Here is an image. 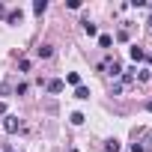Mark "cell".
I'll return each instance as SVG.
<instances>
[{
	"label": "cell",
	"instance_id": "obj_4",
	"mask_svg": "<svg viewBox=\"0 0 152 152\" xmlns=\"http://www.w3.org/2000/svg\"><path fill=\"white\" fill-rule=\"evenodd\" d=\"M21 18H24V12H21V9H12V12L6 15V21H9V24H21Z\"/></svg>",
	"mask_w": 152,
	"mask_h": 152
},
{
	"label": "cell",
	"instance_id": "obj_14",
	"mask_svg": "<svg viewBox=\"0 0 152 152\" xmlns=\"http://www.w3.org/2000/svg\"><path fill=\"white\" fill-rule=\"evenodd\" d=\"M0 116H6V104L3 102H0Z\"/></svg>",
	"mask_w": 152,
	"mask_h": 152
},
{
	"label": "cell",
	"instance_id": "obj_18",
	"mask_svg": "<svg viewBox=\"0 0 152 152\" xmlns=\"http://www.w3.org/2000/svg\"><path fill=\"white\" fill-rule=\"evenodd\" d=\"M72 152H78V149H72Z\"/></svg>",
	"mask_w": 152,
	"mask_h": 152
},
{
	"label": "cell",
	"instance_id": "obj_2",
	"mask_svg": "<svg viewBox=\"0 0 152 152\" xmlns=\"http://www.w3.org/2000/svg\"><path fill=\"white\" fill-rule=\"evenodd\" d=\"M128 54H131V60H134V63H140V60H146V51H143L140 45H131V51H128Z\"/></svg>",
	"mask_w": 152,
	"mask_h": 152
},
{
	"label": "cell",
	"instance_id": "obj_12",
	"mask_svg": "<svg viewBox=\"0 0 152 152\" xmlns=\"http://www.w3.org/2000/svg\"><path fill=\"white\" fill-rule=\"evenodd\" d=\"M99 45H102V48H110L113 39H110V36H99Z\"/></svg>",
	"mask_w": 152,
	"mask_h": 152
},
{
	"label": "cell",
	"instance_id": "obj_1",
	"mask_svg": "<svg viewBox=\"0 0 152 152\" xmlns=\"http://www.w3.org/2000/svg\"><path fill=\"white\" fill-rule=\"evenodd\" d=\"M3 128H6V134H15V131L21 128V122H18V116H12V113H6V116H3Z\"/></svg>",
	"mask_w": 152,
	"mask_h": 152
},
{
	"label": "cell",
	"instance_id": "obj_15",
	"mask_svg": "<svg viewBox=\"0 0 152 152\" xmlns=\"http://www.w3.org/2000/svg\"><path fill=\"white\" fill-rule=\"evenodd\" d=\"M146 110H149V113H152V99H149V102H146Z\"/></svg>",
	"mask_w": 152,
	"mask_h": 152
},
{
	"label": "cell",
	"instance_id": "obj_16",
	"mask_svg": "<svg viewBox=\"0 0 152 152\" xmlns=\"http://www.w3.org/2000/svg\"><path fill=\"white\" fill-rule=\"evenodd\" d=\"M3 152H12V146H6V149H3Z\"/></svg>",
	"mask_w": 152,
	"mask_h": 152
},
{
	"label": "cell",
	"instance_id": "obj_11",
	"mask_svg": "<svg viewBox=\"0 0 152 152\" xmlns=\"http://www.w3.org/2000/svg\"><path fill=\"white\" fill-rule=\"evenodd\" d=\"M104 152H119V140H107L104 143Z\"/></svg>",
	"mask_w": 152,
	"mask_h": 152
},
{
	"label": "cell",
	"instance_id": "obj_9",
	"mask_svg": "<svg viewBox=\"0 0 152 152\" xmlns=\"http://www.w3.org/2000/svg\"><path fill=\"white\" fill-rule=\"evenodd\" d=\"M84 33H87V36H99V27H96L93 21H84Z\"/></svg>",
	"mask_w": 152,
	"mask_h": 152
},
{
	"label": "cell",
	"instance_id": "obj_6",
	"mask_svg": "<svg viewBox=\"0 0 152 152\" xmlns=\"http://www.w3.org/2000/svg\"><path fill=\"white\" fill-rule=\"evenodd\" d=\"M66 84H72V87H81V75H78V72H69V75H66Z\"/></svg>",
	"mask_w": 152,
	"mask_h": 152
},
{
	"label": "cell",
	"instance_id": "obj_7",
	"mask_svg": "<svg viewBox=\"0 0 152 152\" xmlns=\"http://www.w3.org/2000/svg\"><path fill=\"white\" fill-rule=\"evenodd\" d=\"M36 54H39L42 60H48V57L54 54V48H51V45H39V48H36Z\"/></svg>",
	"mask_w": 152,
	"mask_h": 152
},
{
	"label": "cell",
	"instance_id": "obj_8",
	"mask_svg": "<svg viewBox=\"0 0 152 152\" xmlns=\"http://www.w3.org/2000/svg\"><path fill=\"white\" fill-rule=\"evenodd\" d=\"M45 9H48V0H36V3H33V12L36 15H45Z\"/></svg>",
	"mask_w": 152,
	"mask_h": 152
},
{
	"label": "cell",
	"instance_id": "obj_5",
	"mask_svg": "<svg viewBox=\"0 0 152 152\" xmlns=\"http://www.w3.org/2000/svg\"><path fill=\"white\" fill-rule=\"evenodd\" d=\"M75 99H81V102L90 99V87H84V84H81V87H75Z\"/></svg>",
	"mask_w": 152,
	"mask_h": 152
},
{
	"label": "cell",
	"instance_id": "obj_17",
	"mask_svg": "<svg viewBox=\"0 0 152 152\" xmlns=\"http://www.w3.org/2000/svg\"><path fill=\"white\" fill-rule=\"evenodd\" d=\"M146 24H149V27H152V15H149V21H146Z\"/></svg>",
	"mask_w": 152,
	"mask_h": 152
},
{
	"label": "cell",
	"instance_id": "obj_3",
	"mask_svg": "<svg viewBox=\"0 0 152 152\" xmlns=\"http://www.w3.org/2000/svg\"><path fill=\"white\" fill-rule=\"evenodd\" d=\"M63 87H66V84L57 81V78H54V81H45V90H48V93H63Z\"/></svg>",
	"mask_w": 152,
	"mask_h": 152
},
{
	"label": "cell",
	"instance_id": "obj_13",
	"mask_svg": "<svg viewBox=\"0 0 152 152\" xmlns=\"http://www.w3.org/2000/svg\"><path fill=\"white\" fill-rule=\"evenodd\" d=\"M131 152H146V146H140V143H134V146H131Z\"/></svg>",
	"mask_w": 152,
	"mask_h": 152
},
{
	"label": "cell",
	"instance_id": "obj_10",
	"mask_svg": "<svg viewBox=\"0 0 152 152\" xmlns=\"http://www.w3.org/2000/svg\"><path fill=\"white\" fill-rule=\"evenodd\" d=\"M69 119H72V125H81V122H84V119H87V116H84V113H81V110H75V113H72V116H69Z\"/></svg>",
	"mask_w": 152,
	"mask_h": 152
}]
</instances>
